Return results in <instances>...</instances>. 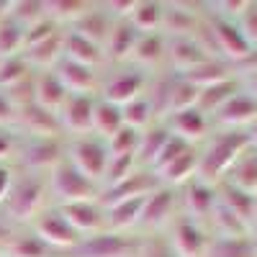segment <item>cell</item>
Instances as JSON below:
<instances>
[{
	"label": "cell",
	"mask_w": 257,
	"mask_h": 257,
	"mask_svg": "<svg viewBox=\"0 0 257 257\" xmlns=\"http://www.w3.org/2000/svg\"><path fill=\"white\" fill-rule=\"evenodd\" d=\"M249 147H252V139H249V132H244V128L219 134L216 139H211L206 152L198 155V173L196 175L206 183L221 180L231 170V165L237 162Z\"/></svg>",
	"instance_id": "6da1fadb"
},
{
	"label": "cell",
	"mask_w": 257,
	"mask_h": 257,
	"mask_svg": "<svg viewBox=\"0 0 257 257\" xmlns=\"http://www.w3.org/2000/svg\"><path fill=\"white\" fill-rule=\"evenodd\" d=\"M49 190H52V196L57 198L59 206L82 203V201H95V198H98V183L88 180L70 160H62L59 165L52 167Z\"/></svg>",
	"instance_id": "7a4b0ae2"
},
{
	"label": "cell",
	"mask_w": 257,
	"mask_h": 257,
	"mask_svg": "<svg viewBox=\"0 0 257 257\" xmlns=\"http://www.w3.org/2000/svg\"><path fill=\"white\" fill-rule=\"evenodd\" d=\"M41 206H44V180L39 175H26L21 180H13V188L3 203L6 219L16 224L34 221L41 213Z\"/></svg>",
	"instance_id": "3957f363"
},
{
	"label": "cell",
	"mask_w": 257,
	"mask_h": 257,
	"mask_svg": "<svg viewBox=\"0 0 257 257\" xmlns=\"http://www.w3.org/2000/svg\"><path fill=\"white\" fill-rule=\"evenodd\" d=\"M139 252V242L118 231H100L93 237H82L77 247L67 252V257H134Z\"/></svg>",
	"instance_id": "277c9868"
},
{
	"label": "cell",
	"mask_w": 257,
	"mask_h": 257,
	"mask_svg": "<svg viewBox=\"0 0 257 257\" xmlns=\"http://www.w3.org/2000/svg\"><path fill=\"white\" fill-rule=\"evenodd\" d=\"M208 34L213 39V47H216L229 62H247L254 52V47L247 41V36L242 34L237 21H226L221 16H211L208 18Z\"/></svg>",
	"instance_id": "5b68a950"
},
{
	"label": "cell",
	"mask_w": 257,
	"mask_h": 257,
	"mask_svg": "<svg viewBox=\"0 0 257 257\" xmlns=\"http://www.w3.org/2000/svg\"><path fill=\"white\" fill-rule=\"evenodd\" d=\"M67 160L80 170V173L98 183L103 180L105 165H108V149H105L103 139H93V137H77L70 142L67 147Z\"/></svg>",
	"instance_id": "8992f818"
},
{
	"label": "cell",
	"mask_w": 257,
	"mask_h": 257,
	"mask_svg": "<svg viewBox=\"0 0 257 257\" xmlns=\"http://www.w3.org/2000/svg\"><path fill=\"white\" fill-rule=\"evenodd\" d=\"M34 234L44 242L52 252L54 249H64V252H70L72 247H77V242L82 239L80 234L64 221V216L52 208V211H44V213H39V216L34 219Z\"/></svg>",
	"instance_id": "52a82bcc"
},
{
	"label": "cell",
	"mask_w": 257,
	"mask_h": 257,
	"mask_svg": "<svg viewBox=\"0 0 257 257\" xmlns=\"http://www.w3.org/2000/svg\"><path fill=\"white\" fill-rule=\"evenodd\" d=\"M162 183L160 178L152 173V170H134L126 180H121L118 185L113 188H105L103 190V198H100V206L103 208H111L116 203H123V201H132V198H144L149 196L152 190H157Z\"/></svg>",
	"instance_id": "ba28073f"
},
{
	"label": "cell",
	"mask_w": 257,
	"mask_h": 257,
	"mask_svg": "<svg viewBox=\"0 0 257 257\" xmlns=\"http://www.w3.org/2000/svg\"><path fill=\"white\" fill-rule=\"evenodd\" d=\"M170 249L175 257H206L208 237L206 231L188 216L175 219L173 231H170Z\"/></svg>",
	"instance_id": "9c48e42d"
},
{
	"label": "cell",
	"mask_w": 257,
	"mask_h": 257,
	"mask_svg": "<svg viewBox=\"0 0 257 257\" xmlns=\"http://www.w3.org/2000/svg\"><path fill=\"white\" fill-rule=\"evenodd\" d=\"M64 221H67L80 237H93V234L105 231V208L95 201H82V203H67L57 208Z\"/></svg>",
	"instance_id": "30bf717a"
},
{
	"label": "cell",
	"mask_w": 257,
	"mask_h": 257,
	"mask_svg": "<svg viewBox=\"0 0 257 257\" xmlns=\"http://www.w3.org/2000/svg\"><path fill=\"white\" fill-rule=\"evenodd\" d=\"M144 85H147V75L142 70H123V72H116L113 77L105 80L100 98L118 105V108H123L126 103L142 98Z\"/></svg>",
	"instance_id": "8fae6325"
},
{
	"label": "cell",
	"mask_w": 257,
	"mask_h": 257,
	"mask_svg": "<svg viewBox=\"0 0 257 257\" xmlns=\"http://www.w3.org/2000/svg\"><path fill=\"white\" fill-rule=\"evenodd\" d=\"M167 57L173 62V67L183 75L188 70L201 67L203 62L213 59L208 49L201 44L196 36H170L167 39Z\"/></svg>",
	"instance_id": "7c38bea8"
},
{
	"label": "cell",
	"mask_w": 257,
	"mask_h": 257,
	"mask_svg": "<svg viewBox=\"0 0 257 257\" xmlns=\"http://www.w3.org/2000/svg\"><path fill=\"white\" fill-rule=\"evenodd\" d=\"M93 98L90 95H67L62 111L57 113L62 132L67 134H88L93 132Z\"/></svg>",
	"instance_id": "4fadbf2b"
},
{
	"label": "cell",
	"mask_w": 257,
	"mask_h": 257,
	"mask_svg": "<svg viewBox=\"0 0 257 257\" xmlns=\"http://www.w3.org/2000/svg\"><path fill=\"white\" fill-rule=\"evenodd\" d=\"M16 126L24 128L31 139H57V134L62 132L59 118L44 108H39L36 103H29L24 108H18Z\"/></svg>",
	"instance_id": "5bb4252c"
},
{
	"label": "cell",
	"mask_w": 257,
	"mask_h": 257,
	"mask_svg": "<svg viewBox=\"0 0 257 257\" xmlns=\"http://www.w3.org/2000/svg\"><path fill=\"white\" fill-rule=\"evenodd\" d=\"M52 72L57 75V80L64 85V90H67L70 95H90L95 90V70L85 67V64H77L67 57H62Z\"/></svg>",
	"instance_id": "9a60e30c"
},
{
	"label": "cell",
	"mask_w": 257,
	"mask_h": 257,
	"mask_svg": "<svg viewBox=\"0 0 257 257\" xmlns=\"http://www.w3.org/2000/svg\"><path fill=\"white\" fill-rule=\"evenodd\" d=\"M21 160L34 173L52 170L64 160V147L59 144V139H29L26 144H21Z\"/></svg>",
	"instance_id": "2e32d148"
},
{
	"label": "cell",
	"mask_w": 257,
	"mask_h": 257,
	"mask_svg": "<svg viewBox=\"0 0 257 257\" xmlns=\"http://www.w3.org/2000/svg\"><path fill=\"white\" fill-rule=\"evenodd\" d=\"M221 126H226V132H237L242 126H252L257 121V100H252L247 93H237L231 100H226L221 108L213 113Z\"/></svg>",
	"instance_id": "e0dca14e"
},
{
	"label": "cell",
	"mask_w": 257,
	"mask_h": 257,
	"mask_svg": "<svg viewBox=\"0 0 257 257\" xmlns=\"http://www.w3.org/2000/svg\"><path fill=\"white\" fill-rule=\"evenodd\" d=\"M183 201H185L188 219L198 221V219H206V216L213 213V208H216V203H219V193H216V188H213L211 183H206L201 178H193L185 185Z\"/></svg>",
	"instance_id": "ac0fdd59"
},
{
	"label": "cell",
	"mask_w": 257,
	"mask_h": 257,
	"mask_svg": "<svg viewBox=\"0 0 257 257\" xmlns=\"http://www.w3.org/2000/svg\"><path fill=\"white\" fill-rule=\"evenodd\" d=\"M175 208V190L167 188V185H160L157 190H152L144 201V208H142V216H139V226L144 229H157L162 226L170 213Z\"/></svg>",
	"instance_id": "d6986e66"
},
{
	"label": "cell",
	"mask_w": 257,
	"mask_h": 257,
	"mask_svg": "<svg viewBox=\"0 0 257 257\" xmlns=\"http://www.w3.org/2000/svg\"><path fill=\"white\" fill-rule=\"evenodd\" d=\"M67 90H64V85L57 80V75L52 70H44L34 77V103L39 108H44L49 113H59L64 100H67Z\"/></svg>",
	"instance_id": "ffe728a7"
},
{
	"label": "cell",
	"mask_w": 257,
	"mask_h": 257,
	"mask_svg": "<svg viewBox=\"0 0 257 257\" xmlns=\"http://www.w3.org/2000/svg\"><path fill=\"white\" fill-rule=\"evenodd\" d=\"M165 126H167V132L193 144V142H198L206 137L208 132V121L206 116L198 111V108H188V111H180V113H173V116H167L165 118Z\"/></svg>",
	"instance_id": "44dd1931"
},
{
	"label": "cell",
	"mask_w": 257,
	"mask_h": 257,
	"mask_svg": "<svg viewBox=\"0 0 257 257\" xmlns=\"http://www.w3.org/2000/svg\"><path fill=\"white\" fill-rule=\"evenodd\" d=\"M62 57H67L77 64H85V67L95 70L98 64L103 62V47L93 44V41L82 39L75 31H67L62 36Z\"/></svg>",
	"instance_id": "7402d4cb"
},
{
	"label": "cell",
	"mask_w": 257,
	"mask_h": 257,
	"mask_svg": "<svg viewBox=\"0 0 257 257\" xmlns=\"http://www.w3.org/2000/svg\"><path fill=\"white\" fill-rule=\"evenodd\" d=\"M111 16L103 11V6H93L88 13H85L77 24H72L70 26V31H75V34H80L82 39H88V41H93V44H103L105 39H108V34H111Z\"/></svg>",
	"instance_id": "603a6c76"
},
{
	"label": "cell",
	"mask_w": 257,
	"mask_h": 257,
	"mask_svg": "<svg viewBox=\"0 0 257 257\" xmlns=\"http://www.w3.org/2000/svg\"><path fill=\"white\" fill-rule=\"evenodd\" d=\"M139 41V31L128 24V21H116L111 26V34L105 39V47H108V57L113 62H126L132 59V52Z\"/></svg>",
	"instance_id": "cb8c5ba5"
},
{
	"label": "cell",
	"mask_w": 257,
	"mask_h": 257,
	"mask_svg": "<svg viewBox=\"0 0 257 257\" xmlns=\"http://www.w3.org/2000/svg\"><path fill=\"white\" fill-rule=\"evenodd\" d=\"M196 173H198V152L190 147L188 152H183L178 160H173L167 167H162L160 173H155V175L160 178L162 185L173 188V185H183V183L193 180Z\"/></svg>",
	"instance_id": "d4e9b609"
},
{
	"label": "cell",
	"mask_w": 257,
	"mask_h": 257,
	"mask_svg": "<svg viewBox=\"0 0 257 257\" xmlns=\"http://www.w3.org/2000/svg\"><path fill=\"white\" fill-rule=\"evenodd\" d=\"M226 183L244 190V193L257 196V149L254 147H249L247 152L231 165V170L226 173Z\"/></svg>",
	"instance_id": "484cf974"
},
{
	"label": "cell",
	"mask_w": 257,
	"mask_h": 257,
	"mask_svg": "<svg viewBox=\"0 0 257 257\" xmlns=\"http://www.w3.org/2000/svg\"><path fill=\"white\" fill-rule=\"evenodd\" d=\"M219 203H224L234 216H237L239 221H244L247 226L254 221L257 216V196H252V193H244L239 188H234L229 183L221 185V196H219Z\"/></svg>",
	"instance_id": "4316f807"
},
{
	"label": "cell",
	"mask_w": 257,
	"mask_h": 257,
	"mask_svg": "<svg viewBox=\"0 0 257 257\" xmlns=\"http://www.w3.org/2000/svg\"><path fill=\"white\" fill-rule=\"evenodd\" d=\"M144 201H147V196L144 198H132V201H123V203H116L111 208H105V224H108V231L123 234L126 229L139 226Z\"/></svg>",
	"instance_id": "83f0119b"
},
{
	"label": "cell",
	"mask_w": 257,
	"mask_h": 257,
	"mask_svg": "<svg viewBox=\"0 0 257 257\" xmlns=\"http://www.w3.org/2000/svg\"><path fill=\"white\" fill-rule=\"evenodd\" d=\"M239 90H242V85H239L237 77H229V80H224V82H216V85H211V88L201 90L196 108H198L203 116H206V113H216L221 105H224L226 100H231Z\"/></svg>",
	"instance_id": "f1b7e54d"
},
{
	"label": "cell",
	"mask_w": 257,
	"mask_h": 257,
	"mask_svg": "<svg viewBox=\"0 0 257 257\" xmlns=\"http://www.w3.org/2000/svg\"><path fill=\"white\" fill-rule=\"evenodd\" d=\"M167 54V39L157 31V34H139V41L132 52V62H137L139 67H155L162 62V57Z\"/></svg>",
	"instance_id": "f546056e"
},
{
	"label": "cell",
	"mask_w": 257,
	"mask_h": 257,
	"mask_svg": "<svg viewBox=\"0 0 257 257\" xmlns=\"http://www.w3.org/2000/svg\"><path fill=\"white\" fill-rule=\"evenodd\" d=\"M180 77H183L185 82H190L193 88L206 90V88H211V85L229 80V77H231V72H229V64H226V62H221V59H208V62H203V64H201V67L183 72Z\"/></svg>",
	"instance_id": "4dcf8cb0"
},
{
	"label": "cell",
	"mask_w": 257,
	"mask_h": 257,
	"mask_svg": "<svg viewBox=\"0 0 257 257\" xmlns=\"http://www.w3.org/2000/svg\"><path fill=\"white\" fill-rule=\"evenodd\" d=\"M123 126V118H121V108L108 100L98 98L93 103V132L98 134V139H111L118 128Z\"/></svg>",
	"instance_id": "1f68e13d"
},
{
	"label": "cell",
	"mask_w": 257,
	"mask_h": 257,
	"mask_svg": "<svg viewBox=\"0 0 257 257\" xmlns=\"http://www.w3.org/2000/svg\"><path fill=\"white\" fill-rule=\"evenodd\" d=\"M206 257H257V239L247 237H216L208 242Z\"/></svg>",
	"instance_id": "d6a6232c"
},
{
	"label": "cell",
	"mask_w": 257,
	"mask_h": 257,
	"mask_svg": "<svg viewBox=\"0 0 257 257\" xmlns=\"http://www.w3.org/2000/svg\"><path fill=\"white\" fill-rule=\"evenodd\" d=\"M21 54H24L29 67H39L41 72L52 70L54 64L62 59V34H57V36H52L47 41H41V44H36V47H29Z\"/></svg>",
	"instance_id": "836d02e7"
},
{
	"label": "cell",
	"mask_w": 257,
	"mask_h": 257,
	"mask_svg": "<svg viewBox=\"0 0 257 257\" xmlns=\"http://www.w3.org/2000/svg\"><path fill=\"white\" fill-rule=\"evenodd\" d=\"M188 6L183 3H165L162 8V29L170 36H190V31L196 29V16L193 11H185Z\"/></svg>",
	"instance_id": "e575fe53"
},
{
	"label": "cell",
	"mask_w": 257,
	"mask_h": 257,
	"mask_svg": "<svg viewBox=\"0 0 257 257\" xmlns=\"http://www.w3.org/2000/svg\"><path fill=\"white\" fill-rule=\"evenodd\" d=\"M93 8V3L88 0H44V11L47 18L54 21V24H77V21Z\"/></svg>",
	"instance_id": "d590c367"
},
{
	"label": "cell",
	"mask_w": 257,
	"mask_h": 257,
	"mask_svg": "<svg viewBox=\"0 0 257 257\" xmlns=\"http://www.w3.org/2000/svg\"><path fill=\"white\" fill-rule=\"evenodd\" d=\"M162 8L165 3H157V0H139L128 24L139 34H157L162 29Z\"/></svg>",
	"instance_id": "8d00e7d4"
},
{
	"label": "cell",
	"mask_w": 257,
	"mask_h": 257,
	"mask_svg": "<svg viewBox=\"0 0 257 257\" xmlns=\"http://www.w3.org/2000/svg\"><path fill=\"white\" fill-rule=\"evenodd\" d=\"M170 139V132L165 123L157 126H147V132L139 134V147H137V160L144 162L147 167H152V162L157 160L160 149L165 147V142Z\"/></svg>",
	"instance_id": "74e56055"
},
{
	"label": "cell",
	"mask_w": 257,
	"mask_h": 257,
	"mask_svg": "<svg viewBox=\"0 0 257 257\" xmlns=\"http://www.w3.org/2000/svg\"><path fill=\"white\" fill-rule=\"evenodd\" d=\"M24 39H26L24 26H18L11 16L0 18V59L18 57L24 52Z\"/></svg>",
	"instance_id": "f35d334b"
},
{
	"label": "cell",
	"mask_w": 257,
	"mask_h": 257,
	"mask_svg": "<svg viewBox=\"0 0 257 257\" xmlns=\"http://www.w3.org/2000/svg\"><path fill=\"white\" fill-rule=\"evenodd\" d=\"M3 254L6 257H52V249L36 234H26V237H13L3 247Z\"/></svg>",
	"instance_id": "ab89813d"
},
{
	"label": "cell",
	"mask_w": 257,
	"mask_h": 257,
	"mask_svg": "<svg viewBox=\"0 0 257 257\" xmlns=\"http://www.w3.org/2000/svg\"><path fill=\"white\" fill-rule=\"evenodd\" d=\"M18 26L24 29H31L36 26L39 21L47 18V11H44V0H13L11 3V13H8Z\"/></svg>",
	"instance_id": "60d3db41"
},
{
	"label": "cell",
	"mask_w": 257,
	"mask_h": 257,
	"mask_svg": "<svg viewBox=\"0 0 257 257\" xmlns=\"http://www.w3.org/2000/svg\"><path fill=\"white\" fill-rule=\"evenodd\" d=\"M155 116V105H152V98H137L132 103H126L121 108V118H123V126H132L137 132H142L144 126H149Z\"/></svg>",
	"instance_id": "b9f144b4"
},
{
	"label": "cell",
	"mask_w": 257,
	"mask_h": 257,
	"mask_svg": "<svg viewBox=\"0 0 257 257\" xmlns=\"http://www.w3.org/2000/svg\"><path fill=\"white\" fill-rule=\"evenodd\" d=\"M29 72H31V67L26 64L24 54L0 59V90H11L24 80H29Z\"/></svg>",
	"instance_id": "7bdbcfd3"
},
{
	"label": "cell",
	"mask_w": 257,
	"mask_h": 257,
	"mask_svg": "<svg viewBox=\"0 0 257 257\" xmlns=\"http://www.w3.org/2000/svg\"><path fill=\"white\" fill-rule=\"evenodd\" d=\"M139 134H142V132H137V128H132V126H121L111 139H105L108 157H121V155H134V157H137Z\"/></svg>",
	"instance_id": "ee69618b"
},
{
	"label": "cell",
	"mask_w": 257,
	"mask_h": 257,
	"mask_svg": "<svg viewBox=\"0 0 257 257\" xmlns=\"http://www.w3.org/2000/svg\"><path fill=\"white\" fill-rule=\"evenodd\" d=\"M211 219L216 221V229H219L221 237H247V229L249 226L244 221H239L224 203H216V208H213V213H211Z\"/></svg>",
	"instance_id": "f6af8a7d"
},
{
	"label": "cell",
	"mask_w": 257,
	"mask_h": 257,
	"mask_svg": "<svg viewBox=\"0 0 257 257\" xmlns=\"http://www.w3.org/2000/svg\"><path fill=\"white\" fill-rule=\"evenodd\" d=\"M134 162H137V157H134V155L108 157V165H105V173H103L105 188H113V185H118L121 180H126L128 175L134 173Z\"/></svg>",
	"instance_id": "bcb514c9"
},
{
	"label": "cell",
	"mask_w": 257,
	"mask_h": 257,
	"mask_svg": "<svg viewBox=\"0 0 257 257\" xmlns=\"http://www.w3.org/2000/svg\"><path fill=\"white\" fill-rule=\"evenodd\" d=\"M190 147H193V144H188V142H183V139H178V137H173V134H170V139L165 142V147L160 149L157 160L152 162V167H149V170H152V173H160L162 167H167V165L173 162V160H178L183 152H188Z\"/></svg>",
	"instance_id": "7dc6e473"
},
{
	"label": "cell",
	"mask_w": 257,
	"mask_h": 257,
	"mask_svg": "<svg viewBox=\"0 0 257 257\" xmlns=\"http://www.w3.org/2000/svg\"><path fill=\"white\" fill-rule=\"evenodd\" d=\"M57 34H59V31H57V24H54V21H49V18L39 21L36 26L26 29L24 49H29V47H36V44H41V41H47V39H52V36H57Z\"/></svg>",
	"instance_id": "c3c4849f"
},
{
	"label": "cell",
	"mask_w": 257,
	"mask_h": 257,
	"mask_svg": "<svg viewBox=\"0 0 257 257\" xmlns=\"http://www.w3.org/2000/svg\"><path fill=\"white\" fill-rule=\"evenodd\" d=\"M252 0H219V3H211L216 8V16L226 18V21H239L244 16V11L249 8Z\"/></svg>",
	"instance_id": "681fc988"
},
{
	"label": "cell",
	"mask_w": 257,
	"mask_h": 257,
	"mask_svg": "<svg viewBox=\"0 0 257 257\" xmlns=\"http://www.w3.org/2000/svg\"><path fill=\"white\" fill-rule=\"evenodd\" d=\"M237 24H239L242 34L247 36V41H249V44L257 49V3H254V0L249 3V8L244 11V16L237 21Z\"/></svg>",
	"instance_id": "f907efd6"
},
{
	"label": "cell",
	"mask_w": 257,
	"mask_h": 257,
	"mask_svg": "<svg viewBox=\"0 0 257 257\" xmlns=\"http://www.w3.org/2000/svg\"><path fill=\"white\" fill-rule=\"evenodd\" d=\"M137 3L139 0H108V3H103V11L108 16H116V21H128Z\"/></svg>",
	"instance_id": "816d5d0a"
},
{
	"label": "cell",
	"mask_w": 257,
	"mask_h": 257,
	"mask_svg": "<svg viewBox=\"0 0 257 257\" xmlns=\"http://www.w3.org/2000/svg\"><path fill=\"white\" fill-rule=\"evenodd\" d=\"M16 152H21V144H18L16 134L11 128H0V165H6V160H11Z\"/></svg>",
	"instance_id": "f5cc1de1"
},
{
	"label": "cell",
	"mask_w": 257,
	"mask_h": 257,
	"mask_svg": "<svg viewBox=\"0 0 257 257\" xmlns=\"http://www.w3.org/2000/svg\"><path fill=\"white\" fill-rule=\"evenodd\" d=\"M16 116H18V111L11 105V100L3 95V90H0V128L16 126Z\"/></svg>",
	"instance_id": "db71d44e"
},
{
	"label": "cell",
	"mask_w": 257,
	"mask_h": 257,
	"mask_svg": "<svg viewBox=\"0 0 257 257\" xmlns=\"http://www.w3.org/2000/svg\"><path fill=\"white\" fill-rule=\"evenodd\" d=\"M11 188H13V173H11V167L8 165H0V206L6 203Z\"/></svg>",
	"instance_id": "11a10c76"
},
{
	"label": "cell",
	"mask_w": 257,
	"mask_h": 257,
	"mask_svg": "<svg viewBox=\"0 0 257 257\" xmlns=\"http://www.w3.org/2000/svg\"><path fill=\"white\" fill-rule=\"evenodd\" d=\"M144 257H175V254H173V249H170L165 242L155 239V242H149V244H147Z\"/></svg>",
	"instance_id": "9f6ffc18"
},
{
	"label": "cell",
	"mask_w": 257,
	"mask_h": 257,
	"mask_svg": "<svg viewBox=\"0 0 257 257\" xmlns=\"http://www.w3.org/2000/svg\"><path fill=\"white\" fill-rule=\"evenodd\" d=\"M239 85H242V93H247L252 100H257V70L244 72V77L239 80Z\"/></svg>",
	"instance_id": "6f0895ef"
},
{
	"label": "cell",
	"mask_w": 257,
	"mask_h": 257,
	"mask_svg": "<svg viewBox=\"0 0 257 257\" xmlns=\"http://www.w3.org/2000/svg\"><path fill=\"white\" fill-rule=\"evenodd\" d=\"M11 239H13V229H11V221H8L6 216H0V247H6Z\"/></svg>",
	"instance_id": "680465c9"
},
{
	"label": "cell",
	"mask_w": 257,
	"mask_h": 257,
	"mask_svg": "<svg viewBox=\"0 0 257 257\" xmlns=\"http://www.w3.org/2000/svg\"><path fill=\"white\" fill-rule=\"evenodd\" d=\"M249 139H252V147L257 149V121L252 123V132H249Z\"/></svg>",
	"instance_id": "91938a15"
},
{
	"label": "cell",
	"mask_w": 257,
	"mask_h": 257,
	"mask_svg": "<svg viewBox=\"0 0 257 257\" xmlns=\"http://www.w3.org/2000/svg\"><path fill=\"white\" fill-rule=\"evenodd\" d=\"M0 257H6V254H3V252H0Z\"/></svg>",
	"instance_id": "94428289"
}]
</instances>
